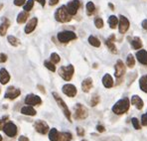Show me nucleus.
Segmentation results:
<instances>
[{"instance_id": "4be33fe9", "label": "nucleus", "mask_w": 147, "mask_h": 141, "mask_svg": "<svg viewBox=\"0 0 147 141\" xmlns=\"http://www.w3.org/2000/svg\"><path fill=\"white\" fill-rule=\"evenodd\" d=\"M21 113L24 114V115H28V116H34L36 115V110L34 109L33 106L31 105H27V106H23L21 108Z\"/></svg>"}, {"instance_id": "e433bc0d", "label": "nucleus", "mask_w": 147, "mask_h": 141, "mask_svg": "<svg viewBox=\"0 0 147 141\" xmlns=\"http://www.w3.org/2000/svg\"><path fill=\"white\" fill-rule=\"evenodd\" d=\"M94 25H96V27L98 28V29H101V28L103 27V25H105V23H103V20L101 18H98L94 19Z\"/></svg>"}, {"instance_id": "2eb2a0df", "label": "nucleus", "mask_w": 147, "mask_h": 141, "mask_svg": "<svg viewBox=\"0 0 147 141\" xmlns=\"http://www.w3.org/2000/svg\"><path fill=\"white\" fill-rule=\"evenodd\" d=\"M114 40H115V36L111 35L105 40V45H107V49L111 52L112 54H117V49H116L115 45H114Z\"/></svg>"}, {"instance_id": "20e7f679", "label": "nucleus", "mask_w": 147, "mask_h": 141, "mask_svg": "<svg viewBox=\"0 0 147 141\" xmlns=\"http://www.w3.org/2000/svg\"><path fill=\"white\" fill-rule=\"evenodd\" d=\"M75 73V68H74L73 65H69L66 67H61L59 69V75L64 81H71Z\"/></svg>"}, {"instance_id": "5fc2aeb1", "label": "nucleus", "mask_w": 147, "mask_h": 141, "mask_svg": "<svg viewBox=\"0 0 147 141\" xmlns=\"http://www.w3.org/2000/svg\"><path fill=\"white\" fill-rule=\"evenodd\" d=\"M145 79H146V81H147V75L145 76Z\"/></svg>"}, {"instance_id": "2f4dec72", "label": "nucleus", "mask_w": 147, "mask_h": 141, "mask_svg": "<svg viewBox=\"0 0 147 141\" xmlns=\"http://www.w3.org/2000/svg\"><path fill=\"white\" fill-rule=\"evenodd\" d=\"M7 41L12 45L13 47H17V46H19V44H20L19 39L16 38V37H14V36H8Z\"/></svg>"}, {"instance_id": "a211bd4d", "label": "nucleus", "mask_w": 147, "mask_h": 141, "mask_svg": "<svg viewBox=\"0 0 147 141\" xmlns=\"http://www.w3.org/2000/svg\"><path fill=\"white\" fill-rule=\"evenodd\" d=\"M9 27H10V21L8 20L7 18L4 17V18L2 19V24L0 25V35L5 36Z\"/></svg>"}, {"instance_id": "a18cd8bd", "label": "nucleus", "mask_w": 147, "mask_h": 141, "mask_svg": "<svg viewBox=\"0 0 147 141\" xmlns=\"http://www.w3.org/2000/svg\"><path fill=\"white\" fill-rule=\"evenodd\" d=\"M96 130H98V132H105V128L102 126V125H98V126H96Z\"/></svg>"}, {"instance_id": "39448f33", "label": "nucleus", "mask_w": 147, "mask_h": 141, "mask_svg": "<svg viewBox=\"0 0 147 141\" xmlns=\"http://www.w3.org/2000/svg\"><path fill=\"white\" fill-rule=\"evenodd\" d=\"M88 115V108L85 105H81V103H77L75 106V118L80 119V120H83L86 119Z\"/></svg>"}, {"instance_id": "de8ad7c7", "label": "nucleus", "mask_w": 147, "mask_h": 141, "mask_svg": "<svg viewBox=\"0 0 147 141\" xmlns=\"http://www.w3.org/2000/svg\"><path fill=\"white\" fill-rule=\"evenodd\" d=\"M59 2V0H49V5L50 6H54Z\"/></svg>"}, {"instance_id": "0eeeda50", "label": "nucleus", "mask_w": 147, "mask_h": 141, "mask_svg": "<svg viewBox=\"0 0 147 141\" xmlns=\"http://www.w3.org/2000/svg\"><path fill=\"white\" fill-rule=\"evenodd\" d=\"M125 70H126L125 65L123 64V62L121 60H118L117 62H116L115 66H114V76H115V78L118 81L121 80L122 77L124 76Z\"/></svg>"}, {"instance_id": "a19ab883", "label": "nucleus", "mask_w": 147, "mask_h": 141, "mask_svg": "<svg viewBox=\"0 0 147 141\" xmlns=\"http://www.w3.org/2000/svg\"><path fill=\"white\" fill-rule=\"evenodd\" d=\"M77 134L79 136H84L85 135V129L83 128V127H78L77 128Z\"/></svg>"}, {"instance_id": "4c0bfd02", "label": "nucleus", "mask_w": 147, "mask_h": 141, "mask_svg": "<svg viewBox=\"0 0 147 141\" xmlns=\"http://www.w3.org/2000/svg\"><path fill=\"white\" fill-rule=\"evenodd\" d=\"M98 103H99V96L98 94H94L92 96V99H90V105L96 106V105H98Z\"/></svg>"}, {"instance_id": "6e6d98bb", "label": "nucleus", "mask_w": 147, "mask_h": 141, "mask_svg": "<svg viewBox=\"0 0 147 141\" xmlns=\"http://www.w3.org/2000/svg\"><path fill=\"white\" fill-rule=\"evenodd\" d=\"M82 141H86V140H82Z\"/></svg>"}, {"instance_id": "c03bdc74", "label": "nucleus", "mask_w": 147, "mask_h": 141, "mask_svg": "<svg viewBox=\"0 0 147 141\" xmlns=\"http://www.w3.org/2000/svg\"><path fill=\"white\" fill-rule=\"evenodd\" d=\"M7 61V56L5 54H0V63H5Z\"/></svg>"}, {"instance_id": "f3484780", "label": "nucleus", "mask_w": 147, "mask_h": 141, "mask_svg": "<svg viewBox=\"0 0 147 141\" xmlns=\"http://www.w3.org/2000/svg\"><path fill=\"white\" fill-rule=\"evenodd\" d=\"M136 58L138 62L143 66H147V51L146 50H139L136 53Z\"/></svg>"}, {"instance_id": "ea45409f", "label": "nucleus", "mask_w": 147, "mask_h": 141, "mask_svg": "<svg viewBox=\"0 0 147 141\" xmlns=\"http://www.w3.org/2000/svg\"><path fill=\"white\" fill-rule=\"evenodd\" d=\"M141 123H142V125H144V126H147V112L141 116Z\"/></svg>"}, {"instance_id": "5701e85b", "label": "nucleus", "mask_w": 147, "mask_h": 141, "mask_svg": "<svg viewBox=\"0 0 147 141\" xmlns=\"http://www.w3.org/2000/svg\"><path fill=\"white\" fill-rule=\"evenodd\" d=\"M102 84L105 86L107 88H110L113 86V79H112V77L109 74H107V75L103 76L102 78Z\"/></svg>"}, {"instance_id": "f8f14e48", "label": "nucleus", "mask_w": 147, "mask_h": 141, "mask_svg": "<svg viewBox=\"0 0 147 141\" xmlns=\"http://www.w3.org/2000/svg\"><path fill=\"white\" fill-rule=\"evenodd\" d=\"M25 103L28 105H31V106H34V105H39L42 103V99H41L40 96H38L37 94H28L25 98Z\"/></svg>"}, {"instance_id": "8fccbe9b", "label": "nucleus", "mask_w": 147, "mask_h": 141, "mask_svg": "<svg viewBox=\"0 0 147 141\" xmlns=\"http://www.w3.org/2000/svg\"><path fill=\"white\" fill-rule=\"evenodd\" d=\"M36 1H38L39 3H40L41 5L43 6V7H44V6L46 5V0H36Z\"/></svg>"}, {"instance_id": "f257e3e1", "label": "nucleus", "mask_w": 147, "mask_h": 141, "mask_svg": "<svg viewBox=\"0 0 147 141\" xmlns=\"http://www.w3.org/2000/svg\"><path fill=\"white\" fill-rule=\"evenodd\" d=\"M129 106H130L129 98L128 97H123L112 106V112L117 114V115H121V114H124L125 112L128 111Z\"/></svg>"}, {"instance_id": "dca6fc26", "label": "nucleus", "mask_w": 147, "mask_h": 141, "mask_svg": "<svg viewBox=\"0 0 147 141\" xmlns=\"http://www.w3.org/2000/svg\"><path fill=\"white\" fill-rule=\"evenodd\" d=\"M37 24H38V19H37L36 17H34V18L30 19V20L28 21L27 25L25 26V33L26 34L32 33V32H33L34 30L36 29Z\"/></svg>"}, {"instance_id": "864d4df0", "label": "nucleus", "mask_w": 147, "mask_h": 141, "mask_svg": "<svg viewBox=\"0 0 147 141\" xmlns=\"http://www.w3.org/2000/svg\"><path fill=\"white\" fill-rule=\"evenodd\" d=\"M0 141H3V139H2V136L0 135Z\"/></svg>"}, {"instance_id": "7ed1b4c3", "label": "nucleus", "mask_w": 147, "mask_h": 141, "mask_svg": "<svg viewBox=\"0 0 147 141\" xmlns=\"http://www.w3.org/2000/svg\"><path fill=\"white\" fill-rule=\"evenodd\" d=\"M53 96H54V98H55V101H56V103H57V105H59V107L62 109V111L64 112V114H65V116L67 117V119H68L70 122H72V117H71V111H70V109H69V107H68V105H66V103H65L64 101H63V98L61 96H60L59 94H57V92H53Z\"/></svg>"}, {"instance_id": "9b49d317", "label": "nucleus", "mask_w": 147, "mask_h": 141, "mask_svg": "<svg viewBox=\"0 0 147 141\" xmlns=\"http://www.w3.org/2000/svg\"><path fill=\"white\" fill-rule=\"evenodd\" d=\"M34 128L41 134H47L49 131V125L44 120H37L34 124Z\"/></svg>"}, {"instance_id": "c85d7f7f", "label": "nucleus", "mask_w": 147, "mask_h": 141, "mask_svg": "<svg viewBox=\"0 0 147 141\" xmlns=\"http://www.w3.org/2000/svg\"><path fill=\"white\" fill-rule=\"evenodd\" d=\"M88 43H90L92 46H94V47H96V48H98L99 46H100V41L98 40L96 37H94V36H90L88 37Z\"/></svg>"}, {"instance_id": "49530a36", "label": "nucleus", "mask_w": 147, "mask_h": 141, "mask_svg": "<svg viewBox=\"0 0 147 141\" xmlns=\"http://www.w3.org/2000/svg\"><path fill=\"white\" fill-rule=\"evenodd\" d=\"M141 25H142V28H143V29L147 32V19H145V20L142 21Z\"/></svg>"}, {"instance_id": "a878e982", "label": "nucleus", "mask_w": 147, "mask_h": 141, "mask_svg": "<svg viewBox=\"0 0 147 141\" xmlns=\"http://www.w3.org/2000/svg\"><path fill=\"white\" fill-rule=\"evenodd\" d=\"M49 139L51 141H59L60 133L56 128H52L49 132Z\"/></svg>"}, {"instance_id": "473e14b6", "label": "nucleus", "mask_w": 147, "mask_h": 141, "mask_svg": "<svg viewBox=\"0 0 147 141\" xmlns=\"http://www.w3.org/2000/svg\"><path fill=\"white\" fill-rule=\"evenodd\" d=\"M72 134L70 132H64V133L60 134V139L59 141H71L72 139Z\"/></svg>"}, {"instance_id": "aec40b11", "label": "nucleus", "mask_w": 147, "mask_h": 141, "mask_svg": "<svg viewBox=\"0 0 147 141\" xmlns=\"http://www.w3.org/2000/svg\"><path fill=\"white\" fill-rule=\"evenodd\" d=\"M10 81V75L7 72L6 69H1L0 70V82L2 84H8V82Z\"/></svg>"}, {"instance_id": "9d476101", "label": "nucleus", "mask_w": 147, "mask_h": 141, "mask_svg": "<svg viewBox=\"0 0 147 141\" xmlns=\"http://www.w3.org/2000/svg\"><path fill=\"white\" fill-rule=\"evenodd\" d=\"M66 7H67L68 12L70 13L72 16H74V15L77 14L78 10L81 7V2H80V0H72V1H70L67 4Z\"/></svg>"}, {"instance_id": "f03ea898", "label": "nucleus", "mask_w": 147, "mask_h": 141, "mask_svg": "<svg viewBox=\"0 0 147 141\" xmlns=\"http://www.w3.org/2000/svg\"><path fill=\"white\" fill-rule=\"evenodd\" d=\"M55 19L61 23H67L72 20V15L68 12L66 5H62L61 7L58 8L55 13Z\"/></svg>"}, {"instance_id": "b1692460", "label": "nucleus", "mask_w": 147, "mask_h": 141, "mask_svg": "<svg viewBox=\"0 0 147 141\" xmlns=\"http://www.w3.org/2000/svg\"><path fill=\"white\" fill-rule=\"evenodd\" d=\"M130 44H131V47L134 50H139L142 48V41L139 37H134V38L130 41Z\"/></svg>"}, {"instance_id": "6ab92c4d", "label": "nucleus", "mask_w": 147, "mask_h": 141, "mask_svg": "<svg viewBox=\"0 0 147 141\" xmlns=\"http://www.w3.org/2000/svg\"><path fill=\"white\" fill-rule=\"evenodd\" d=\"M131 105H134L137 109H142L144 106V103L142 101V98H140L138 95H133L131 97Z\"/></svg>"}, {"instance_id": "3c124183", "label": "nucleus", "mask_w": 147, "mask_h": 141, "mask_svg": "<svg viewBox=\"0 0 147 141\" xmlns=\"http://www.w3.org/2000/svg\"><path fill=\"white\" fill-rule=\"evenodd\" d=\"M38 88L41 90V92H43V94H45V92H45V90H44V86H40V84H39V86H38Z\"/></svg>"}, {"instance_id": "09e8293b", "label": "nucleus", "mask_w": 147, "mask_h": 141, "mask_svg": "<svg viewBox=\"0 0 147 141\" xmlns=\"http://www.w3.org/2000/svg\"><path fill=\"white\" fill-rule=\"evenodd\" d=\"M19 141H30V140L28 139L26 136H20V137H19Z\"/></svg>"}, {"instance_id": "412c9836", "label": "nucleus", "mask_w": 147, "mask_h": 141, "mask_svg": "<svg viewBox=\"0 0 147 141\" xmlns=\"http://www.w3.org/2000/svg\"><path fill=\"white\" fill-rule=\"evenodd\" d=\"M92 88V78H88L85 79L82 82V90L84 92H88L90 90V88Z\"/></svg>"}, {"instance_id": "ddd939ff", "label": "nucleus", "mask_w": 147, "mask_h": 141, "mask_svg": "<svg viewBox=\"0 0 147 141\" xmlns=\"http://www.w3.org/2000/svg\"><path fill=\"white\" fill-rule=\"evenodd\" d=\"M20 94H21L20 90L14 88V86H9V88H7V90H6L5 95H4V96H5V98L15 99L20 95Z\"/></svg>"}, {"instance_id": "603ef678", "label": "nucleus", "mask_w": 147, "mask_h": 141, "mask_svg": "<svg viewBox=\"0 0 147 141\" xmlns=\"http://www.w3.org/2000/svg\"><path fill=\"white\" fill-rule=\"evenodd\" d=\"M109 8L111 10H115L114 9V6H113V4H111V3H109Z\"/></svg>"}, {"instance_id": "7c9ffc66", "label": "nucleus", "mask_w": 147, "mask_h": 141, "mask_svg": "<svg viewBox=\"0 0 147 141\" xmlns=\"http://www.w3.org/2000/svg\"><path fill=\"white\" fill-rule=\"evenodd\" d=\"M139 86L141 88L142 92H146L147 94V81L145 79V77H141L139 80Z\"/></svg>"}, {"instance_id": "37998d69", "label": "nucleus", "mask_w": 147, "mask_h": 141, "mask_svg": "<svg viewBox=\"0 0 147 141\" xmlns=\"http://www.w3.org/2000/svg\"><path fill=\"white\" fill-rule=\"evenodd\" d=\"M7 118H8L7 116H4V117L2 118V119H0V130H1L2 128H3L4 124H5V123H6V120H5V119H7Z\"/></svg>"}, {"instance_id": "79ce46f5", "label": "nucleus", "mask_w": 147, "mask_h": 141, "mask_svg": "<svg viewBox=\"0 0 147 141\" xmlns=\"http://www.w3.org/2000/svg\"><path fill=\"white\" fill-rule=\"evenodd\" d=\"M26 3V0H14V5L22 6Z\"/></svg>"}, {"instance_id": "c9c22d12", "label": "nucleus", "mask_w": 147, "mask_h": 141, "mask_svg": "<svg viewBox=\"0 0 147 141\" xmlns=\"http://www.w3.org/2000/svg\"><path fill=\"white\" fill-rule=\"evenodd\" d=\"M44 65L48 70L52 71V72H56V66L55 64H53L52 62H49V61H45L44 62Z\"/></svg>"}, {"instance_id": "1a4fd4ad", "label": "nucleus", "mask_w": 147, "mask_h": 141, "mask_svg": "<svg viewBox=\"0 0 147 141\" xmlns=\"http://www.w3.org/2000/svg\"><path fill=\"white\" fill-rule=\"evenodd\" d=\"M2 129L4 130L6 135L9 136V137H14L17 134V126L13 122H10V121L6 122Z\"/></svg>"}, {"instance_id": "6e6552de", "label": "nucleus", "mask_w": 147, "mask_h": 141, "mask_svg": "<svg viewBox=\"0 0 147 141\" xmlns=\"http://www.w3.org/2000/svg\"><path fill=\"white\" fill-rule=\"evenodd\" d=\"M129 21L123 15H119V19H118V30H119L120 34H124L129 29Z\"/></svg>"}, {"instance_id": "bb28decb", "label": "nucleus", "mask_w": 147, "mask_h": 141, "mask_svg": "<svg viewBox=\"0 0 147 141\" xmlns=\"http://www.w3.org/2000/svg\"><path fill=\"white\" fill-rule=\"evenodd\" d=\"M109 27L111 28V29H115L116 26L118 25V18L115 16V15H111V16H109Z\"/></svg>"}, {"instance_id": "393cba45", "label": "nucleus", "mask_w": 147, "mask_h": 141, "mask_svg": "<svg viewBox=\"0 0 147 141\" xmlns=\"http://www.w3.org/2000/svg\"><path fill=\"white\" fill-rule=\"evenodd\" d=\"M28 17H29V12L27 11H22L18 14L17 17V23L18 24H24L27 21Z\"/></svg>"}, {"instance_id": "f704fd0d", "label": "nucleus", "mask_w": 147, "mask_h": 141, "mask_svg": "<svg viewBox=\"0 0 147 141\" xmlns=\"http://www.w3.org/2000/svg\"><path fill=\"white\" fill-rule=\"evenodd\" d=\"M50 59H51V62L53 63V64H58V63L60 62V56L58 55L57 53H52L51 54V57H50Z\"/></svg>"}, {"instance_id": "423d86ee", "label": "nucleus", "mask_w": 147, "mask_h": 141, "mask_svg": "<svg viewBox=\"0 0 147 141\" xmlns=\"http://www.w3.org/2000/svg\"><path fill=\"white\" fill-rule=\"evenodd\" d=\"M57 38L60 43H69L70 41L77 39V35L73 31H63L58 34Z\"/></svg>"}, {"instance_id": "cd10ccee", "label": "nucleus", "mask_w": 147, "mask_h": 141, "mask_svg": "<svg viewBox=\"0 0 147 141\" xmlns=\"http://www.w3.org/2000/svg\"><path fill=\"white\" fill-rule=\"evenodd\" d=\"M86 14H88V16H92V15L94 13V11H96V6H94V4L92 3V1L86 3Z\"/></svg>"}, {"instance_id": "4468645a", "label": "nucleus", "mask_w": 147, "mask_h": 141, "mask_svg": "<svg viewBox=\"0 0 147 141\" xmlns=\"http://www.w3.org/2000/svg\"><path fill=\"white\" fill-rule=\"evenodd\" d=\"M63 92L69 97H74L77 94V88L74 84H67L63 86Z\"/></svg>"}, {"instance_id": "c756f323", "label": "nucleus", "mask_w": 147, "mask_h": 141, "mask_svg": "<svg viewBox=\"0 0 147 141\" xmlns=\"http://www.w3.org/2000/svg\"><path fill=\"white\" fill-rule=\"evenodd\" d=\"M126 65H127V67H128V68H130V69H132L133 67H134L135 59H134V57H133L132 54H129V55L127 56V58H126Z\"/></svg>"}, {"instance_id": "58836bf2", "label": "nucleus", "mask_w": 147, "mask_h": 141, "mask_svg": "<svg viewBox=\"0 0 147 141\" xmlns=\"http://www.w3.org/2000/svg\"><path fill=\"white\" fill-rule=\"evenodd\" d=\"M131 122H132V125H133V127L136 129V130H138V129H140V125H139V120H138L136 117H133L132 119H131Z\"/></svg>"}, {"instance_id": "72a5a7b5", "label": "nucleus", "mask_w": 147, "mask_h": 141, "mask_svg": "<svg viewBox=\"0 0 147 141\" xmlns=\"http://www.w3.org/2000/svg\"><path fill=\"white\" fill-rule=\"evenodd\" d=\"M33 7H34V0H28L24 5V11H27V12L31 11Z\"/></svg>"}]
</instances>
